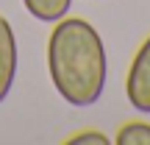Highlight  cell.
Listing matches in <instances>:
<instances>
[{"mask_svg":"<svg viewBox=\"0 0 150 145\" xmlns=\"http://www.w3.org/2000/svg\"><path fill=\"white\" fill-rule=\"evenodd\" d=\"M117 145H150V123H125L117 131Z\"/></svg>","mask_w":150,"mask_h":145,"instance_id":"cell-5","label":"cell"},{"mask_svg":"<svg viewBox=\"0 0 150 145\" xmlns=\"http://www.w3.org/2000/svg\"><path fill=\"white\" fill-rule=\"evenodd\" d=\"M125 98L142 114H150V36L139 45L125 78Z\"/></svg>","mask_w":150,"mask_h":145,"instance_id":"cell-2","label":"cell"},{"mask_svg":"<svg viewBox=\"0 0 150 145\" xmlns=\"http://www.w3.org/2000/svg\"><path fill=\"white\" fill-rule=\"evenodd\" d=\"M47 73L53 89L75 109L95 106L108 78V56L97 28L83 17H61L47 39Z\"/></svg>","mask_w":150,"mask_h":145,"instance_id":"cell-1","label":"cell"},{"mask_svg":"<svg viewBox=\"0 0 150 145\" xmlns=\"http://www.w3.org/2000/svg\"><path fill=\"white\" fill-rule=\"evenodd\" d=\"M22 6H25V11L33 17V20L39 22H59L61 17H67V11H70L72 0H22Z\"/></svg>","mask_w":150,"mask_h":145,"instance_id":"cell-4","label":"cell"},{"mask_svg":"<svg viewBox=\"0 0 150 145\" xmlns=\"http://www.w3.org/2000/svg\"><path fill=\"white\" fill-rule=\"evenodd\" d=\"M17 81V36L6 17H0V103L11 95Z\"/></svg>","mask_w":150,"mask_h":145,"instance_id":"cell-3","label":"cell"},{"mask_svg":"<svg viewBox=\"0 0 150 145\" xmlns=\"http://www.w3.org/2000/svg\"><path fill=\"white\" fill-rule=\"evenodd\" d=\"M67 145H108V137L103 134V131L86 129V131H81V134L70 137V140H67Z\"/></svg>","mask_w":150,"mask_h":145,"instance_id":"cell-6","label":"cell"}]
</instances>
